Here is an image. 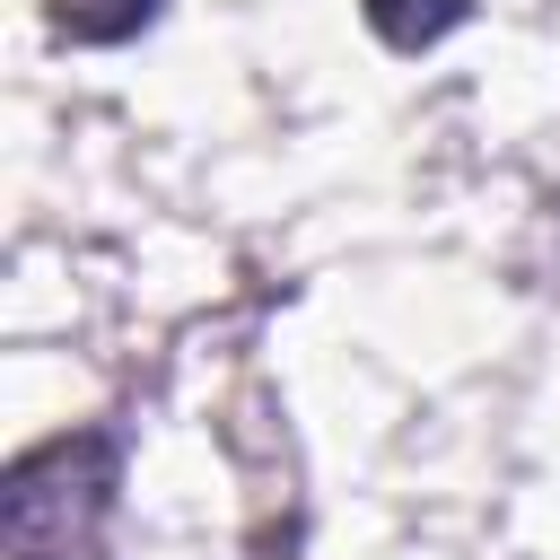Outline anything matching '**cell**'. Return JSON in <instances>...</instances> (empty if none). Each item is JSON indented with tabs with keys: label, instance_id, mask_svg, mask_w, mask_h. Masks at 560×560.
I'll list each match as a JSON object with an SVG mask.
<instances>
[{
	"label": "cell",
	"instance_id": "1",
	"mask_svg": "<svg viewBox=\"0 0 560 560\" xmlns=\"http://www.w3.org/2000/svg\"><path fill=\"white\" fill-rule=\"evenodd\" d=\"M114 472H122L114 429H79V438L18 455V472H9V560H96V534L114 516Z\"/></svg>",
	"mask_w": 560,
	"mask_h": 560
},
{
	"label": "cell",
	"instance_id": "2",
	"mask_svg": "<svg viewBox=\"0 0 560 560\" xmlns=\"http://www.w3.org/2000/svg\"><path fill=\"white\" fill-rule=\"evenodd\" d=\"M166 0H52V35L70 44H131Z\"/></svg>",
	"mask_w": 560,
	"mask_h": 560
},
{
	"label": "cell",
	"instance_id": "3",
	"mask_svg": "<svg viewBox=\"0 0 560 560\" xmlns=\"http://www.w3.org/2000/svg\"><path fill=\"white\" fill-rule=\"evenodd\" d=\"M368 9V26L394 44V52H420V44H438L455 18H464V0H359Z\"/></svg>",
	"mask_w": 560,
	"mask_h": 560
}]
</instances>
